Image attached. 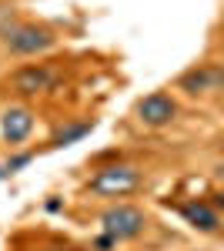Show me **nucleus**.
I'll return each mask as SVG.
<instances>
[{
	"instance_id": "nucleus-3",
	"label": "nucleus",
	"mask_w": 224,
	"mask_h": 251,
	"mask_svg": "<svg viewBox=\"0 0 224 251\" xmlns=\"http://www.w3.org/2000/svg\"><path fill=\"white\" fill-rule=\"evenodd\" d=\"M3 44L10 54H40L54 44V34L47 27H37V24H14L3 34Z\"/></svg>"
},
{
	"instance_id": "nucleus-8",
	"label": "nucleus",
	"mask_w": 224,
	"mask_h": 251,
	"mask_svg": "<svg viewBox=\"0 0 224 251\" xmlns=\"http://www.w3.org/2000/svg\"><path fill=\"white\" fill-rule=\"evenodd\" d=\"M181 218H184L191 228L207 231V234L221 228V218H218V211H214L211 204H201V201H191V204H184V208H181Z\"/></svg>"
},
{
	"instance_id": "nucleus-7",
	"label": "nucleus",
	"mask_w": 224,
	"mask_h": 251,
	"mask_svg": "<svg viewBox=\"0 0 224 251\" xmlns=\"http://www.w3.org/2000/svg\"><path fill=\"white\" fill-rule=\"evenodd\" d=\"M3 137H7V144H20V141H27V134L34 131V114L27 111V107H10L7 114H3Z\"/></svg>"
},
{
	"instance_id": "nucleus-2",
	"label": "nucleus",
	"mask_w": 224,
	"mask_h": 251,
	"mask_svg": "<svg viewBox=\"0 0 224 251\" xmlns=\"http://www.w3.org/2000/svg\"><path fill=\"white\" fill-rule=\"evenodd\" d=\"M144 225H148V218H144L141 208H134V204H114V208H107V211L100 214L104 234H111L117 245L137 238V234L144 231Z\"/></svg>"
},
{
	"instance_id": "nucleus-11",
	"label": "nucleus",
	"mask_w": 224,
	"mask_h": 251,
	"mask_svg": "<svg viewBox=\"0 0 224 251\" xmlns=\"http://www.w3.org/2000/svg\"><path fill=\"white\" fill-rule=\"evenodd\" d=\"M114 245H117V241H114L111 234H104V238H97V245H94V248H97V251H107V248H114Z\"/></svg>"
},
{
	"instance_id": "nucleus-13",
	"label": "nucleus",
	"mask_w": 224,
	"mask_h": 251,
	"mask_svg": "<svg viewBox=\"0 0 224 251\" xmlns=\"http://www.w3.org/2000/svg\"><path fill=\"white\" fill-rule=\"evenodd\" d=\"M221 177H224V164H221Z\"/></svg>"
},
{
	"instance_id": "nucleus-6",
	"label": "nucleus",
	"mask_w": 224,
	"mask_h": 251,
	"mask_svg": "<svg viewBox=\"0 0 224 251\" xmlns=\"http://www.w3.org/2000/svg\"><path fill=\"white\" fill-rule=\"evenodd\" d=\"M177 114V104H174V97L171 94H148L144 100H137V117L148 124V127H164L171 124Z\"/></svg>"
},
{
	"instance_id": "nucleus-12",
	"label": "nucleus",
	"mask_w": 224,
	"mask_h": 251,
	"mask_svg": "<svg viewBox=\"0 0 224 251\" xmlns=\"http://www.w3.org/2000/svg\"><path fill=\"white\" fill-rule=\"evenodd\" d=\"M214 204H218V208L224 211V191H221V194H214Z\"/></svg>"
},
{
	"instance_id": "nucleus-9",
	"label": "nucleus",
	"mask_w": 224,
	"mask_h": 251,
	"mask_svg": "<svg viewBox=\"0 0 224 251\" xmlns=\"http://www.w3.org/2000/svg\"><path fill=\"white\" fill-rule=\"evenodd\" d=\"M14 24H17V20H14V7H10V3H0V34H7Z\"/></svg>"
},
{
	"instance_id": "nucleus-1",
	"label": "nucleus",
	"mask_w": 224,
	"mask_h": 251,
	"mask_svg": "<svg viewBox=\"0 0 224 251\" xmlns=\"http://www.w3.org/2000/svg\"><path fill=\"white\" fill-rule=\"evenodd\" d=\"M141 188V171L134 164H111L91 177V191L100 198H124Z\"/></svg>"
},
{
	"instance_id": "nucleus-4",
	"label": "nucleus",
	"mask_w": 224,
	"mask_h": 251,
	"mask_svg": "<svg viewBox=\"0 0 224 251\" xmlns=\"http://www.w3.org/2000/svg\"><path fill=\"white\" fill-rule=\"evenodd\" d=\"M177 87L187 94H218L224 91V67L221 64H201V67H191L177 77Z\"/></svg>"
},
{
	"instance_id": "nucleus-10",
	"label": "nucleus",
	"mask_w": 224,
	"mask_h": 251,
	"mask_svg": "<svg viewBox=\"0 0 224 251\" xmlns=\"http://www.w3.org/2000/svg\"><path fill=\"white\" fill-rule=\"evenodd\" d=\"M80 134H87V127H84V124H80V127H74V131H67V134H60L54 144H67V141H74V137H80Z\"/></svg>"
},
{
	"instance_id": "nucleus-5",
	"label": "nucleus",
	"mask_w": 224,
	"mask_h": 251,
	"mask_svg": "<svg viewBox=\"0 0 224 251\" xmlns=\"http://www.w3.org/2000/svg\"><path fill=\"white\" fill-rule=\"evenodd\" d=\"M57 84V71L54 67H47V64H30V67H20L17 74L10 77V87L17 91V94H47V91H54Z\"/></svg>"
}]
</instances>
